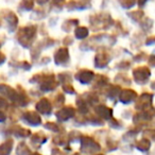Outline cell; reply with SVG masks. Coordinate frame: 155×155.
<instances>
[{
	"label": "cell",
	"mask_w": 155,
	"mask_h": 155,
	"mask_svg": "<svg viewBox=\"0 0 155 155\" xmlns=\"http://www.w3.org/2000/svg\"><path fill=\"white\" fill-rule=\"evenodd\" d=\"M155 44V36H149L146 39V45H153Z\"/></svg>",
	"instance_id": "obj_43"
},
{
	"label": "cell",
	"mask_w": 155,
	"mask_h": 155,
	"mask_svg": "<svg viewBox=\"0 0 155 155\" xmlns=\"http://www.w3.org/2000/svg\"><path fill=\"white\" fill-rule=\"evenodd\" d=\"M118 146H119L118 141H116V140H113V139L108 140V141L106 142V144H105L106 150H108V151H110V150H116V149L118 148Z\"/></svg>",
	"instance_id": "obj_36"
},
{
	"label": "cell",
	"mask_w": 155,
	"mask_h": 155,
	"mask_svg": "<svg viewBox=\"0 0 155 155\" xmlns=\"http://www.w3.org/2000/svg\"><path fill=\"white\" fill-rule=\"evenodd\" d=\"M127 16H130L131 19L134 20V21H141V19L144 18V13L142 10H135V11L127 13Z\"/></svg>",
	"instance_id": "obj_25"
},
{
	"label": "cell",
	"mask_w": 155,
	"mask_h": 155,
	"mask_svg": "<svg viewBox=\"0 0 155 155\" xmlns=\"http://www.w3.org/2000/svg\"><path fill=\"white\" fill-rule=\"evenodd\" d=\"M32 155H41V154H39V153H33Z\"/></svg>",
	"instance_id": "obj_51"
},
{
	"label": "cell",
	"mask_w": 155,
	"mask_h": 155,
	"mask_svg": "<svg viewBox=\"0 0 155 155\" xmlns=\"http://www.w3.org/2000/svg\"><path fill=\"white\" fill-rule=\"evenodd\" d=\"M51 2H52V7L51 8L61 10L63 8V5H64L65 0H51Z\"/></svg>",
	"instance_id": "obj_38"
},
{
	"label": "cell",
	"mask_w": 155,
	"mask_h": 155,
	"mask_svg": "<svg viewBox=\"0 0 155 155\" xmlns=\"http://www.w3.org/2000/svg\"><path fill=\"white\" fill-rule=\"evenodd\" d=\"M119 3H120V5L123 9L127 10L131 9L132 7H134L137 3V0H119Z\"/></svg>",
	"instance_id": "obj_30"
},
{
	"label": "cell",
	"mask_w": 155,
	"mask_h": 155,
	"mask_svg": "<svg viewBox=\"0 0 155 155\" xmlns=\"http://www.w3.org/2000/svg\"><path fill=\"white\" fill-rule=\"evenodd\" d=\"M147 1H148V0H137V5H139V7H143L147 3Z\"/></svg>",
	"instance_id": "obj_47"
},
{
	"label": "cell",
	"mask_w": 155,
	"mask_h": 155,
	"mask_svg": "<svg viewBox=\"0 0 155 155\" xmlns=\"http://www.w3.org/2000/svg\"><path fill=\"white\" fill-rule=\"evenodd\" d=\"M45 16H46V13L44 10L37 9L34 11V16H33V17H35L34 19H41V18H44Z\"/></svg>",
	"instance_id": "obj_39"
},
{
	"label": "cell",
	"mask_w": 155,
	"mask_h": 155,
	"mask_svg": "<svg viewBox=\"0 0 155 155\" xmlns=\"http://www.w3.org/2000/svg\"><path fill=\"white\" fill-rule=\"evenodd\" d=\"M121 91L120 85H110L106 88V96L110 99H115L116 97H119Z\"/></svg>",
	"instance_id": "obj_20"
},
{
	"label": "cell",
	"mask_w": 155,
	"mask_h": 155,
	"mask_svg": "<svg viewBox=\"0 0 155 155\" xmlns=\"http://www.w3.org/2000/svg\"><path fill=\"white\" fill-rule=\"evenodd\" d=\"M116 67L120 69V70H127V69H129L130 67H131V62H129V61H127V60L121 61L120 63H118V64L116 65Z\"/></svg>",
	"instance_id": "obj_37"
},
{
	"label": "cell",
	"mask_w": 155,
	"mask_h": 155,
	"mask_svg": "<svg viewBox=\"0 0 155 155\" xmlns=\"http://www.w3.org/2000/svg\"><path fill=\"white\" fill-rule=\"evenodd\" d=\"M52 142H53L55 146L65 147V146H68L69 139H68V137H66V135H64V134L62 133V134H60V135L53 137V139H52Z\"/></svg>",
	"instance_id": "obj_23"
},
{
	"label": "cell",
	"mask_w": 155,
	"mask_h": 155,
	"mask_svg": "<svg viewBox=\"0 0 155 155\" xmlns=\"http://www.w3.org/2000/svg\"><path fill=\"white\" fill-rule=\"evenodd\" d=\"M78 24H79V20L78 19H67L63 24L62 29L65 32H70L73 27H78Z\"/></svg>",
	"instance_id": "obj_26"
},
{
	"label": "cell",
	"mask_w": 155,
	"mask_h": 155,
	"mask_svg": "<svg viewBox=\"0 0 155 155\" xmlns=\"http://www.w3.org/2000/svg\"><path fill=\"white\" fill-rule=\"evenodd\" d=\"M36 32H37V27L30 25V26H25L20 28L16 35V39L17 41L22 46V47L27 48L32 46L34 43L35 38H36Z\"/></svg>",
	"instance_id": "obj_1"
},
{
	"label": "cell",
	"mask_w": 155,
	"mask_h": 155,
	"mask_svg": "<svg viewBox=\"0 0 155 155\" xmlns=\"http://www.w3.org/2000/svg\"><path fill=\"white\" fill-rule=\"evenodd\" d=\"M151 77V71L148 67L140 66L133 70V78L135 82L139 85H144Z\"/></svg>",
	"instance_id": "obj_4"
},
{
	"label": "cell",
	"mask_w": 155,
	"mask_h": 155,
	"mask_svg": "<svg viewBox=\"0 0 155 155\" xmlns=\"http://www.w3.org/2000/svg\"><path fill=\"white\" fill-rule=\"evenodd\" d=\"M2 18L5 20V24H7V28L10 32H13L16 30L18 25V18L16 16V14L12 11H3L2 12Z\"/></svg>",
	"instance_id": "obj_8"
},
{
	"label": "cell",
	"mask_w": 155,
	"mask_h": 155,
	"mask_svg": "<svg viewBox=\"0 0 155 155\" xmlns=\"http://www.w3.org/2000/svg\"><path fill=\"white\" fill-rule=\"evenodd\" d=\"M14 141L12 138L5 140L3 143L0 144V155H10L12 149H13Z\"/></svg>",
	"instance_id": "obj_19"
},
{
	"label": "cell",
	"mask_w": 155,
	"mask_h": 155,
	"mask_svg": "<svg viewBox=\"0 0 155 155\" xmlns=\"http://www.w3.org/2000/svg\"><path fill=\"white\" fill-rule=\"evenodd\" d=\"M146 58H147V54L144 53V52L140 51L136 54L135 58H134V60H135V62H142V61H144Z\"/></svg>",
	"instance_id": "obj_40"
},
{
	"label": "cell",
	"mask_w": 155,
	"mask_h": 155,
	"mask_svg": "<svg viewBox=\"0 0 155 155\" xmlns=\"http://www.w3.org/2000/svg\"><path fill=\"white\" fill-rule=\"evenodd\" d=\"M46 141H47V136L43 132H37L31 137V144L35 148H39Z\"/></svg>",
	"instance_id": "obj_17"
},
{
	"label": "cell",
	"mask_w": 155,
	"mask_h": 155,
	"mask_svg": "<svg viewBox=\"0 0 155 155\" xmlns=\"http://www.w3.org/2000/svg\"><path fill=\"white\" fill-rule=\"evenodd\" d=\"M17 155H32L31 154L30 148L28 147V144L25 143V142H20L17 147V150H16Z\"/></svg>",
	"instance_id": "obj_27"
},
{
	"label": "cell",
	"mask_w": 155,
	"mask_h": 155,
	"mask_svg": "<svg viewBox=\"0 0 155 155\" xmlns=\"http://www.w3.org/2000/svg\"><path fill=\"white\" fill-rule=\"evenodd\" d=\"M21 118L24 120L25 123L29 125H32V127H37L41 123V118L36 112H33V110H28V112H25L21 115Z\"/></svg>",
	"instance_id": "obj_9"
},
{
	"label": "cell",
	"mask_w": 155,
	"mask_h": 155,
	"mask_svg": "<svg viewBox=\"0 0 155 155\" xmlns=\"http://www.w3.org/2000/svg\"><path fill=\"white\" fill-rule=\"evenodd\" d=\"M91 7V0H70L67 3V9L69 11H74L79 10L82 11L85 9H89Z\"/></svg>",
	"instance_id": "obj_12"
},
{
	"label": "cell",
	"mask_w": 155,
	"mask_h": 155,
	"mask_svg": "<svg viewBox=\"0 0 155 155\" xmlns=\"http://www.w3.org/2000/svg\"><path fill=\"white\" fill-rule=\"evenodd\" d=\"M73 155H82V154H81V153H74Z\"/></svg>",
	"instance_id": "obj_50"
},
{
	"label": "cell",
	"mask_w": 155,
	"mask_h": 155,
	"mask_svg": "<svg viewBox=\"0 0 155 155\" xmlns=\"http://www.w3.org/2000/svg\"><path fill=\"white\" fill-rule=\"evenodd\" d=\"M35 0H21L19 3L20 11H32L34 9Z\"/></svg>",
	"instance_id": "obj_24"
},
{
	"label": "cell",
	"mask_w": 155,
	"mask_h": 155,
	"mask_svg": "<svg viewBox=\"0 0 155 155\" xmlns=\"http://www.w3.org/2000/svg\"><path fill=\"white\" fill-rule=\"evenodd\" d=\"M51 0H36V2L38 3L39 5H45L47 3H49Z\"/></svg>",
	"instance_id": "obj_46"
},
{
	"label": "cell",
	"mask_w": 155,
	"mask_h": 155,
	"mask_svg": "<svg viewBox=\"0 0 155 155\" xmlns=\"http://www.w3.org/2000/svg\"><path fill=\"white\" fill-rule=\"evenodd\" d=\"M148 63H149V65H150V66L155 67V55H154V54H152V55L149 56Z\"/></svg>",
	"instance_id": "obj_42"
},
{
	"label": "cell",
	"mask_w": 155,
	"mask_h": 155,
	"mask_svg": "<svg viewBox=\"0 0 155 155\" xmlns=\"http://www.w3.org/2000/svg\"><path fill=\"white\" fill-rule=\"evenodd\" d=\"M52 103H53V106H56V107H61V106H63L65 103V96L61 93L56 94V95L54 96Z\"/></svg>",
	"instance_id": "obj_29"
},
{
	"label": "cell",
	"mask_w": 155,
	"mask_h": 155,
	"mask_svg": "<svg viewBox=\"0 0 155 155\" xmlns=\"http://www.w3.org/2000/svg\"><path fill=\"white\" fill-rule=\"evenodd\" d=\"M152 100H153V95L149 93H144L142 95H140L139 97H137L135 103V107L138 110H144L147 108L152 106Z\"/></svg>",
	"instance_id": "obj_6"
},
{
	"label": "cell",
	"mask_w": 155,
	"mask_h": 155,
	"mask_svg": "<svg viewBox=\"0 0 155 155\" xmlns=\"http://www.w3.org/2000/svg\"><path fill=\"white\" fill-rule=\"evenodd\" d=\"M62 87H63V91L65 93L69 94V95H74L75 94V89L73 88V86L70 84V83H67V84H62Z\"/></svg>",
	"instance_id": "obj_35"
},
{
	"label": "cell",
	"mask_w": 155,
	"mask_h": 155,
	"mask_svg": "<svg viewBox=\"0 0 155 155\" xmlns=\"http://www.w3.org/2000/svg\"><path fill=\"white\" fill-rule=\"evenodd\" d=\"M5 120H7V113L0 110V121H1V122H5Z\"/></svg>",
	"instance_id": "obj_44"
},
{
	"label": "cell",
	"mask_w": 155,
	"mask_h": 155,
	"mask_svg": "<svg viewBox=\"0 0 155 155\" xmlns=\"http://www.w3.org/2000/svg\"><path fill=\"white\" fill-rule=\"evenodd\" d=\"M70 62L69 51L67 48H60L54 53V63L60 66H67Z\"/></svg>",
	"instance_id": "obj_7"
},
{
	"label": "cell",
	"mask_w": 155,
	"mask_h": 155,
	"mask_svg": "<svg viewBox=\"0 0 155 155\" xmlns=\"http://www.w3.org/2000/svg\"><path fill=\"white\" fill-rule=\"evenodd\" d=\"M96 155H103V154H96Z\"/></svg>",
	"instance_id": "obj_52"
},
{
	"label": "cell",
	"mask_w": 155,
	"mask_h": 155,
	"mask_svg": "<svg viewBox=\"0 0 155 155\" xmlns=\"http://www.w3.org/2000/svg\"><path fill=\"white\" fill-rule=\"evenodd\" d=\"M88 34H89V30L86 27L80 26L74 29V35L78 39H85L88 36Z\"/></svg>",
	"instance_id": "obj_21"
},
{
	"label": "cell",
	"mask_w": 155,
	"mask_h": 155,
	"mask_svg": "<svg viewBox=\"0 0 155 155\" xmlns=\"http://www.w3.org/2000/svg\"><path fill=\"white\" fill-rule=\"evenodd\" d=\"M110 54L105 48L101 47L100 49H98L97 53H96L95 60H94V65L97 68H104L108 65V63L110 62Z\"/></svg>",
	"instance_id": "obj_5"
},
{
	"label": "cell",
	"mask_w": 155,
	"mask_h": 155,
	"mask_svg": "<svg viewBox=\"0 0 155 155\" xmlns=\"http://www.w3.org/2000/svg\"><path fill=\"white\" fill-rule=\"evenodd\" d=\"M52 155H65V154L60 150V149L55 148V149H53V150H52Z\"/></svg>",
	"instance_id": "obj_45"
},
{
	"label": "cell",
	"mask_w": 155,
	"mask_h": 155,
	"mask_svg": "<svg viewBox=\"0 0 155 155\" xmlns=\"http://www.w3.org/2000/svg\"><path fill=\"white\" fill-rule=\"evenodd\" d=\"M95 114L99 116L101 119H105V120H110L113 117V110L108 106L104 105V104H97L94 107Z\"/></svg>",
	"instance_id": "obj_14"
},
{
	"label": "cell",
	"mask_w": 155,
	"mask_h": 155,
	"mask_svg": "<svg viewBox=\"0 0 155 155\" xmlns=\"http://www.w3.org/2000/svg\"><path fill=\"white\" fill-rule=\"evenodd\" d=\"M101 150V146L95 140V138L91 137V136H83L81 139V151L84 153H88V154H93V153L98 152Z\"/></svg>",
	"instance_id": "obj_3"
},
{
	"label": "cell",
	"mask_w": 155,
	"mask_h": 155,
	"mask_svg": "<svg viewBox=\"0 0 155 155\" xmlns=\"http://www.w3.org/2000/svg\"><path fill=\"white\" fill-rule=\"evenodd\" d=\"M143 137L148 138L149 140H154L155 141V129H147L143 132Z\"/></svg>",
	"instance_id": "obj_34"
},
{
	"label": "cell",
	"mask_w": 155,
	"mask_h": 155,
	"mask_svg": "<svg viewBox=\"0 0 155 155\" xmlns=\"http://www.w3.org/2000/svg\"><path fill=\"white\" fill-rule=\"evenodd\" d=\"M94 78H95L94 71L88 70V69L82 68L75 73V79L82 84H89L94 80Z\"/></svg>",
	"instance_id": "obj_11"
},
{
	"label": "cell",
	"mask_w": 155,
	"mask_h": 155,
	"mask_svg": "<svg viewBox=\"0 0 155 155\" xmlns=\"http://www.w3.org/2000/svg\"><path fill=\"white\" fill-rule=\"evenodd\" d=\"M152 24H153V21L150 18L144 17L143 19H142V21L140 22V26H141V28L144 29V30H149V29L152 28Z\"/></svg>",
	"instance_id": "obj_33"
},
{
	"label": "cell",
	"mask_w": 155,
	"mask_h": 155,
	"mask_svg": "<svg viewBox=\"0 0 155 155\" xmlns=\"http://www.w3.org/2000/svg\"><path fill=\"white\" fill-rule=\"evenodd\" d=\"M123 125H124V124H123L122 121L117 120V119H114V118L110 119V127H113V129L118 130V129H120V127H122Z\"/></svg>",
	"instance_id": "obj_32"
},
{
	"label": "cell",
	"mask_w": 155,
	"mask_h": 155,
	"mask_svg": "<svg viewBox=\"0 0 155 155\" xmlns=\"http://www.w3.org/2000/svg\"><path fill=\"white\" fill-rule=\"evenodd\" d=\"M44 125H45L46 129L50 130V131H52V132H55V133H60V132L63 131V127L56 122H51V121H48V122H46Z\"/></svg>",
	"instance_id": "obj_28"
},
{
	"label": "cell",
	"mask_w": 155,
	"mask_h": 155,
	"mask_svg": "<svg viewBox=\"0 0 155 155\" xmlns=\"http://www.w3.org/2000/svg\"><path fill=\"white\" fill-rule=\"evenodd\" d=\"M73 43V39L71 36H69V35H67L66 37H65V39L63 41V44H65V45H71V44Z\"/></svg>",
	"instance_id": "obj_41"
},
{
	"label": "cell",
	"mask_w": 155,
	"mask_h": 155,
	"mask_svg": "<svg viewBox=\"0 0 155 155\" xmlns=\"http://www.w3.org/2000/svg\"><path fill=\"white\" fill-rule=\"evenodd\" d=\"M5 58H7V56H5L2 52H0V64H2V63L5 61Z\"/></svg>",
	"instance_id": "obj_48"
},
{
	"label": "cell",
	"mask_w": 155,
	"mask_h": 155,
	"mask_svg": "<svg viewBox=\"0 0 155 155\" xmlns=\"http://www.w3.org/2000/svg\"><path fill=\"white\" fill-rule=\"evenodd\" d=\"M135 147H136V149H138L139 151L144 152V151H148L149 149H150L151 142H150V140H149L148 138L143 137V138H141V139L138 140V141H136Z\"/></svg>",
	"instance_id": "obj_22"
},
{
	"label": "cell",
	"mask_w": 155,
	"mask_h": 155,
	"mask_svg": "<svg viewBox=\"0 0 155 155\" xmlns=\"http://www.w3.org/2000/svg\"><path fill=\"white\" fill-rule=\"evenodd\" d=\"M110 80L106 75L103 74H97L94 78V87L95 88H102V87H106L108 84Z\"/></svg>",
	"instance_id": "obj_18"
},
{
	"label": "cell",
	"mask_w": 155,
	"mask_h": 155,
	"mask_svg": "<svg viewBox=\"0 0 155 155\" xmlns=\"http://www.w3.org/2000/svg\"><path fill=\"white\" fill-rule=\"evenodd\" d=\"M35 108H36V110L38 113H41V114L46 115V116H47V115H50L52 113V110H53V104H52V102L50 101L49 99H47V98H43V99H41L36 103Z\"/></svg>",
	"instance_id": "obj_10"
},
{
	"label": "cell",
	"mask_w": 155,
	"mask_h": 155,
	"mask_svg": "<svg viewBox=\"0 0 155 155\" xmlns=\"http://www.w3.org/2000/svg\"><path fill=\"white\" fill-rule=\"evenodd\" d=\"M58 80L62 84H67V83H70V73L69 72H62L58 74Z\"/></svg>",
	"instance_id": "obj_31"
},
{
	"label": "cell",
	"mask_w": 155,
	"mask_h": 155,
	"mask_svg": "<svg viewBox=\"0 0 155 155\" xmlns=\"http://www.w3.org/2000/svg\"><path fill=\"white\" fill-rule=\"evenodd\" d=\"M89 22L94 30H100V29L106 30L113 26L112 16L108 13H100L93 15L89 19Z\"/></svg>",
	"instance_id": "obj_2"
},
{
	"label": "cell",
	"mask_w": 155,
	"mask_h": 155,
	"mask_svg": "<svg viewBox=\"0 0 155 155\" xmlns=\"http://www.w3.org/2000/svg\"><path fill=\"white\" fill-rule=\"evenodd\" d=\"M137 93L131 88H125L121 89L120 95H119V100L122 102L123 104H130L131 102L135 101L137 99Z\"/></svg>",
	"instance_id": "obj_15"
},
{
	"label": "cell",
	"mask_w": 155,
	"mask_h": 155,
	"mask_svg": "<svg viewBox=\"0 0 155 155\" xmlns=\"http://www.w3.org/2000/svg\"><path fill=\"white\" fill-rule=\"evenodd\" d=\"M9 133L18 138H28L31 135L30 130L25 129V127H21L19 125H13V127H11L9 130Z\"/></svg>",
	"instance_id": "obj_16"
},
{
	"label": "cell",
	"mask_w": 155,
	"mask_h": 155,
	"mask_svg": "<svg viewBox=\"0 0 155 155\" xmlns=\"http://www.w3.org/2000/svg\"><path fill=\"white\" fill-rule=\"evenodd\" d=\"M151 85H152V86H151V87H152V89H154V91H155V81Z\"/></svg>",
	"instance_id": "obj_49"
},
{
	"label": "cell",
	"mask_w": 155,
	"mask_h": 155,
	"mask_svg": "<svg viewBox=\"0 0 155 155\" xmlns=\"http://www.w3.org/2000/svg\"><path fill=\"white\" fill-rule=\"evenodd\" d=\"M75 115V110L71 105L64 106L56 112L55 116L58 121H68Z\"/></svg>",
	"instance_id": "obj_13"
}]
</instances>
